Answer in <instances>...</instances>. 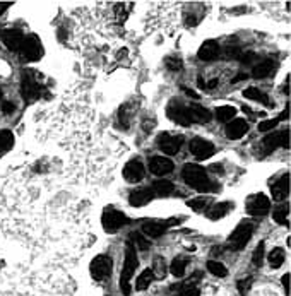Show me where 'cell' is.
Instances as JSON below:
<instances>
[{"label": "cell", "instance_id": "cell-15", "mask_svg": "<svg viewBox=\"0 0 291 296\" xmlns=\"http://www.w3.org/2000/svg\"><path fill=\"white\" fill-rule=\"evenodd\" d=\"M247 130H248V124L243 118H233L226 127V135L231 141H238V139H242L247 134Z\"/></svg>", "mask_w": 291, "mask_h": 296}, {"label": "cell", "instance_id": "cell-42", "mask_svg": "<svg viewBox=\"0 0 291 296\" xmlns=\"http://www.w3.org/2000/svg\"><path fill=\"white\" fill-rule=\"evenodd\" d=\"M178 296H201V291L197 289V287H193V289H188V291H185V293L178 294Z\"/></svg>", "mask_w": 291, "mask_h": 296}, {"label": "cell", "instance_id": "cell-4", "mask_svg": "<svg viewBox=\"0 0 291 296\" xmlns=\"http://www.w3.org/2000/svg\"><path fill=\"white\" fill-rule=\"evenodd\" d=\"M279 146L288 147L289 146V130H282V132H269L262 139V149L265 154L272 153Z\"/></svg>", "mask_w": 291, "mask_h": 296}, {"label": "cell", "instance_id": "cell-46", "mask_svg": "<svg viewBox=\"0 0 291 296\" xmlns=\"http://www.w3.org/2000/svg\"><path fill=\"white\" fill-rule=\"evenodd\" d=\"M185 92H187V94L190 96V98H199V96H197V92H193L192 89H185Z\"/></svg>", "mask_w": 291, "mask_h": 296}, {"label": "cell", "instance_id": "cell-20", "mask_svg": "<svg viewBox=\"0 0 291 296\" xmlns=\"http://www.w3.org/2000/svg\"><path fill=\"white\" fill-rule=\"evenodd\" d=\"M187 113H188V120L190 124L197 122V124H208L211 120V112L206 110L201 105H192V107H187Z\"/></svg>", "mask_w": 291, "mask_h": 296}, {"label": "cell", "instance_id": "cell-40", "mask_svg": "<svg viewBox=\"0 0 291 296\" xmlns=\"http://www.w3.org/2000/svg\"><path fill=\"white\" fill-rule=\"evenodd\" d=\"M166 65H168V69H171V70H180V69H182V62H180L178 58H168Z\"/></svg>", "mask_w": 291, "mask_h": 296}, {"label": "cell", "instance_id": "cell-10", "mask_svg": "<svg viewBox=\"0 0 291 296\" xmlns=\"http://www.w3.org/2000/svg\"><path fill=\"white\" fill-rule=\"evenodd\" d=\"M182 142H183V139L180 137V135H173V134L159 135V147H161L163 153L168 156H173L178 153L180 147H182Z\"/></svg>", "mask_w": 291, "mask_h": 296}, {"label": "cell", "instance_id": "cell-5", "mask_svg": "<svg viewBox=\"0 0 291 296\" xmlns=\"http://www.w3.org/2000/svg\"><path fill=\"white\" fill-rule=\"evenodd\" d=\"M21 53H23L29 62L40 60V58L43 57V46H41L40 38L35 35L24 38L23 46H21Z\"/></svg>", "mask_w": 291, "mask_h": 296}, {"label": "cell", "instance_id": "cell-1", "mask_svg": "<svg viewBox=\"0 0 291 296\" xmlns=\"http://www.w3.org/2000/svg\"><path fill=\"white\" fill-rule=\"evenodd\" d=\"M183 180L190 185L192 188L201 190V192H208L211 190V180L208 173L199 164H185L183 166Z\"/></svg>", "mask_w": 291, "mask_h": 296}, {"label": "cell", "instance_id": "cell-24", "mask_svg": "<svg viewBox=\"0 0 291 296\" xmlns=\"http://www.w3.org/2000/svg\"><path fill=\"white\" fill-rule=\"evenodd\" d=\"M187 265H188V259H187V257H176V259H173L171 265H170V272L175 277H182L183 274H185V269H187Z\"/></svg>", "mask_w": 291, "mask_h": 296}, {"label": "cell", "instance_id": "cell-36", "mask_svg": "<svg viewBox=\"0 0 291 296\" xmlns=\"http://www.w3.org/2000/svg\"><path fill=\"white\" fill-rule=\"evenodd\" d=\"M208 270L211 274H214L216 277H225L228 274V270H226L225 265L219 264V262H216V260H209L208 262Z\"/></svg>", "mask_w": 291, "mask_h": 296}, {"label": "cell", "instance_id": "cell-16", "mask_svg": "<svg viewBox=\"0 0 291 296\" xmlns=\"http://www.w3.org/2000/svg\"><path fill=\"white\" fill-rule=\"evenodd\" d=\"M168 228H170L168 221H159V219H147V221L142 223V231L151 238L161 236Z\"/></svg>", "mask_w": 291, "mask_h": 296}, {"label": "cell", "instance_id": "cell-3", "mask_svg": "<svg viewBox=\"0 0 291 296\" xmlns=\"http://www.w3.org/2000/svg\"><path fill=\"white\" fill-rule=\"evenodd\" d=\"M252 233H254V225L248 221H242L235 228L233 233L230 235V238H228V247H230L231 250H242L248 243Z\"/></svg>", "mask_w": 291, "mask_h": 296}, {"label": "cell", "instance_id": "cell-9", "mask_svg": "<svg viewBox=\"0 0 291 296\" xmlns=\"http://www.w3.org/2000/svg\"><path fill=\"white\" fill-rule=\"evenodd\" d=\"M190 153L197 159H208L214 154V146L209 141H206V139L196 137L190 141Z\"/></svg>", "mask_w": 291, "mask_h": 296}, {"label": "cell", "instance_id": "cell-33", "mask_svg": "<svg viewBox=\"0 0 291 296\" xmlns=\"http://www.w3.org/2000/svg\"><path fill=\"white\" fill-rule=\"evenodd\" d=\"M151 272H153V276L156 279H163L164 276H166V264H164L163 257H156L153 262V269H151Z\"/></svg>", "mask_w": 291, "mask_h": 296}, {"label": "cell", "instance_id": "cell-27", "mask_svg": "<svg viewBox=\"0 0 291 296\" xmlns=\"http://www.w3.org/2000/svg\"><path fill=\"white\" fill-rule=\"evenodd\" d=\"M243 96H245L247 100L259 101V103H267V101H269L267 94H265L264 91L257 89V87H247V89L243 91Z\"/></svg>", "mask_w": 291, "mask_h": 296}, {"label": "cell", "instance_id": "cell-26", "mask_svg": "<svg viewBox=\"0 0 291 296\" xmlns=\"http://www.w3.org/2000/svg\"><path fill=\"white\" fill-rule=\"evenodd\" d=\"M237 115V108L235 107H230V105H225V107H219L216 110V117L218 120L221 122H231Z\"/></svg>", "mask_w": 291, "mask_h": 296}, {"label": "cell", "instance_id": "cell-6", "mask_svg": "<svg viewBox=\"0 0 291 296\" xmlns=\"http://www.w3.org/2000/svg\"><path fill=\"white\" fill-rule=\"evenodd\" d=\"M101 221H103L105 231H108V233H113V231L120 230L124 225H127V218H125V214L120 213V211H115V209L105 211Z\"/></svg>", "mask_w": 291, "mask_h": 296}, {"label": "cell", "instance_id": "cell-35", "mask_svg": "<svg viewBox=\"0 0 291 296\" xmlns=\"http://www.w3.org/2000/svg\"><path fill=\"white\" fill-rule=\"evenodd\" d=\"M289 211H288V206H279V207H276L274 209V214H272V218H274V221L276 223H279V225H288V214Z\"/></svg>", "mask_w": 291, "mask_h": 296}, {"label": "cell", "instance_id": "cell-30", "mask_svg": "<svg viewBox=\"0 0 291 296\" xmlns=\"http://www.w3.org/2000/svg\"><path fill=\"white\" fill-rule=\"evenodd\" d=\"M188 207L193 211H208L209 206H211V199L206 197V195H201V197H196V199H190V201L187 202Z\"/></svg>", "mask_w": 291, "mask_h": 296}, {"label": "cell", "instance_id": "cell-25", "mask_svg": "<svg viewBox=\"0 0 291 296\" xmlns=\"http://www.w3.org/2000/svg\"><path fill=\"white\" fill-rule=\"evenodd\" d=\"M153 192H154V195L166 197L173 192V183L168 180H159L153 185Z\"/></svg>", "mask_w": 291, "mask_h": 296}, {"label": "cell", "instance_id": "cell-41", "mask_svg": "<svg viewBox=\"0 0 291 296\" xmlns=\"http://www.w3.org/2000/svg\"><path fill=\"white\" fill-rule=\"evenodd\" d=\"M282 287H284V293L288 296L289 294V274H284V276H282Z\"/></svg>", "mask_w": 291, "mask_h": 296}, {"label": "cell", "instance_id": "cell-39", "mask_svg": "<svg viewBox=\"0 0 291 296\" xmlns=\"http://www.w3.org/2000/svg\"><path fill=\"white\" fill-rule=\"evenodd\" d=\"M238 291L242 294H247V291H248V287L252 286V277H247V279H243V281H238Z\"/></svg>", "mask_w": 291, "mask_h": 296}, {"label": "cell", "instance_id": "cell-29", "mask_svg": "<svg viewBox=\"0 0 291 296\" xmlns=\"http://www.w3.org/2000/svg\"><path fill=\"white\" fill-rule=\"evenodd\" d=\"M153 272H151V269H146V270H142V274L137 277V282H136V289L137 291H144L149 287V284L153 282Z\"/></svg>", "mask_w": 291, "mask_h": 296}, {"label": "cell", "instance_id": "cell-47", "mask_svg": "<svg viewBox=\"0 0 291 296\" xmlns=\"http://www.w3.org/2000/svg\"><path fill=\"white\" fill-rule=\"evenodd\" d=\"M0 98H2V91H0Z\"/></svg>", "mask_w": 291, "mask_h": 296}, {"label": "cell", "instance_id": "cell-19", "mask_svg": "<svg viewBox=\"0 0 291 296\" xmlns=\"http://www.w3.org/2000/svg\"><path fill=\"white\" fill-rule=\"evenodd\" d=\"M153 197H154L153 188H139L130 193L129 201L134 207H142V206L149 204V202L153 201Z\"/></svg>", "mask_w": 291, "mask_h": 296}, {"label": "cell", "instance_id": "cell-18", "mask_svg": "<svg viewBox=\"0 0 291 296\" xmlns=\"http://www.w3.org/2000/svg\"><path fill=\"white\" fill-rule=\"evenodd\" d=\"M2 40H4V43H6L7 48L12 50V52H18V50H21V46H23L24 36L19 29H9V31L4 33Z\"/></svg>", "mask_w": 291, "mask_h": 296}, {"label": "cell", "instance_id": "cell-22", "mask_svg": "<svg viewBox=\"0 0 291 296\" xmlns=\"http://www.w3.org/2000/svg\"><path fill=\"white\" fill-rule=\"evenodd\" d=\"M274 70H276V63L267 58V60H262V62L257 63V65L254 67V70H252V74H254V77H257V79H264V77L272 75Z\"/></svg>", "mask_w": 291, "mask_h": 296}, {"label": "cell", "instance_id": "cell-44", "mask_svg": "<svg viewBox=\"0 0 291 296\" xmlns=\"http://www.w3.org/2000/svg\"><path fill=\"white\" fill-rule=\"evenodd\" d=\"M245 79H248V75H247V74H238L237 77L233 79V82H238V81H245Z\"/></svg>", "mask_w": 291, "mask_h": 296}, {"label": "cell", "instance_id": "cell-31", "mask_svg": "<svg viewBox=\"0 0 291 296\" xmlns=\"http://www.w3.org/2000/svg\"><path fill=\"white\" fill-rule=\"evenodd\" d=\"M201 279H202V274L201 272H196V274H192V276L188 277L187 281H183L182 284L176 286L175 289L178 291V294H182V293H185V291L193 289V287H196V284H197V281H201Z\"/></svg>", "mask_w": 291, "mask_h": 296}, {"label": "cell", "instance_id": "cell-37", "mask_svg": "<svg viewBox=\"0 0 291 296\" xmlns=\"http://www.w3.org/2000/svg\"><path fill=\"white\" fill-rule=\"evenodd\" d=\"M279 122H281L279 117L272 118V120H264V122H260V124H259V130H260V132H271L274 127L279 124Z\"/></svg>", "mask_w": 291, "mask_h": 296}, {"label": "cell", "instance_id": "cell-38", "mask_svg": "<svg viewBox=\"0 0 291 296\" xmlns=\"http://www.w3.org/2000/svg\"><path fill=\"white\" fill-rule=\"evenodd\" d=\"M264 257H265V253H264V243L260 242L259 245H257L255 253H254V264L257 265V267H260V265H262Z\"/></svg>", "mask_w": 291, "mask_h": 296}, {"label": "cell", "instance_id": "cell-23", "mask_svg": "<svg viewBox=\"0 0 291 296\" xmlns=\"http://www.w3.org/2000/svg\"><path fill=\"white\" fill-rule=\"evenodd\" d=\"M231 207H233V204H231V202H219V204L213 206L211 209H208V218L213 219V221L225 218V216L231 211Z\"/></svg>", "mask_w": 291, "mask_h": 296}, {"label": "cell", "instance_id": "cell-28", "mask_svg": "<svg viewBox=\"0 0 291 296\" xmlns=\"http://www.w3.org/2000/svg\"><path fill=\"white\" fill-rule=\"evenodd\" d=\"M267 260H269V264H271V267H274V269L281 267L282 262H284V250L279 248V247H276L267 255Z\"/></svg>", "mask_w": 291, "mask_h": 296}, {"label": "cell", "instance_id": "cell-12", "mask_svg": "<svg viewBox=\"0 0 291 296\" xmlns=\"http://www.w3.org/2000/svg\"><path fill=\"white\" fill-rule=\"evenodd\" d=\"M124 178L129 181V183H137L144 178V164L137 159H132L125 164L124 168Z\"/></svg>", "mask_w": 291, "mask_h": 296}, {"label": "cell", "instance_id": "cell-7", "mask_svg": "<svg viewBox=\"0 0 291 296\" xmlns=\"http://www.w3.org/2000/svg\"><path fill=\"white\" fill-rule=\"evenodd\" d=\"M89 270H91V276L96 281H105L112 274V259L107 255H98L91 262Z\"/></svg>", "mask_w": 291, "mask_h": 296}, {"label": "cell", "instance_id": "cell-43", "mask_svg": "<svg viewBox=\"0 0 291 296\" xmlns=\"http://www.w3.org/2000/svg\"><path fill=\"white\" fill-rule=\"evenodd\" d=\"M14 105H12V103H4V107H2V112L4 113H12V112H14Z\"/></svg>", "mask_w": 291, "mask_h": 296}, {"label": "cell", "instance_id": "cell-34", "mask_svg": "<svg viewBox=\"0 0 291 296\" xmlns=\"http://www.w3.org/2000/svg\"><path fill=\"white\" fill-rule=\"evenodd\" d=\"M129 243L132 245L134 248H139V250H147V248H149V242H147V240L141 233H132V235H130Z\"/></svg>", "mask_w": 291, "mask_h": 296}, {"label": "cell", "instance_id": "cell-11", "mask_svg": "<svg viewBox=\"0 0 291 296\" xmlns=\"http://www.w3.org/2000/svg\"><path fill=\"white\" fill-rule=\"evenodd\" d=\"M168 117L171 118L173 122H176L178 125H190V120H188V113H187V107L180 105L178 101H171L166 108Z\"/></svg>", "mask_w": 291, "mask_h": 296}, {"label": "cell", "instance_id": "cell-8", "mask_svg": "<svg viewBox=\"0 0 291 296\" xmlns=\"http://www.w3.org/2000/svg\"><path fill=\"white\" fill-rule=\"evenodd\" d=\"M271 209V201L264 193H255V195L248 197L247 201V213L252 216H264Z\"/></svg>", "mask_w": 291, "mask_h": 296}, {"label": "cell", "instance_id": "cell-45", "mask_svg": "<svg viewBox=\"0 0 291 296\" xmlns=\"http://www.w3.org/2000/svg\"><path fill=\"white\" fill-rule=\"evenodd\" d=\"M9 6H11V4H7V2H0V14H4Z\"/></svg>", "mask_w": 291, "mask_h": 296}, {"label": "cell", "instance_id": "cell-14", "mask_svg": "<svg viewBox=\"0 0 291 296\" xmlns=\"http://www.w3.org/2000/svg\"><path fill=\"white\" fill-rule=\"evenodd\" d=\"M21 89H23V96L26 101H36L41 94V86L35 77H29V75L23 79V87Z\"/></svg>", "mask_w": 291, "mask_h": 296}, {"label": "cell", "instance_id": "cell-13", "mask_svg": "<svg viewBox=\"0 0 291 296\" xmlns=\"http://www.w3.org/2000/svg\"><path fill=\"white\" fill-rule=\"evenodd\" d=\"M173 168H175V164H173L171 159L163 158V156H154V158H151V161H149L151 173H154V175H158V176L168 175V173L173 171Z\"/></svg>", "mask_w": 291, "mask_h": 296}, {"label": "cell", "instance_id": "cell-2", "mask_svg": "<svg viewBox=\"0 0 291 296\" xmlns=\"http://www.w3.org/2000/svg\"><path fill=\"white\" fill-rule=\"evenodd\" d=\"M137 269V255H136V248L130 243H127V250H125V260H124V269H122V276H120V287L122 293L125 296L130 294V279H132L134 272Z\"/></svg>", "mask_w": 291, "mask_h": 296}, {"label": "cell", "instance_id": "cell-32", "mask_svg": "<svg viewBox=\"0 0 291 296\" xmlns=\"http://www.w3.org/2000/svg\"><path fill=\"white\" fill-rule=\"evenodd\" d=\"M12 146H14V135L9 130H0V153L12 149Z\"/></svg>", "mask_w": 291, "mask_h": 296}, {"label": "cell", "instance_id": "cell-21", "mask_svg": "<svg viewBox=\"0 0 291 296\" xmlns=\"http://www.w3.org/2000/svg\"><path fill=\"white\" fill-rule=\"evenodd\" d=\"M218 55H219V45L214 40L204 41L199 48V58H202V60H208V62L214 60V58H218Z\"/></svg>", "mask_w": 291, "mask_h": 296}, {"label": "cell", "instance_id": "cell-17", "mask_svg": "<svg viewBox=\"0 0 291 296\" xmlns=\"http://www.w3.org/2000/svg\"><path fill=\"white\" fill-rule=\"evenodd\" d=\"M271 192L276 201H284V199L288 197V193H289V175L288 173H284V175L279 176V178L274 181L272 187H271Z\"/></svg>", "mask_w": 291, "mask_h": 296}]
</instances>
